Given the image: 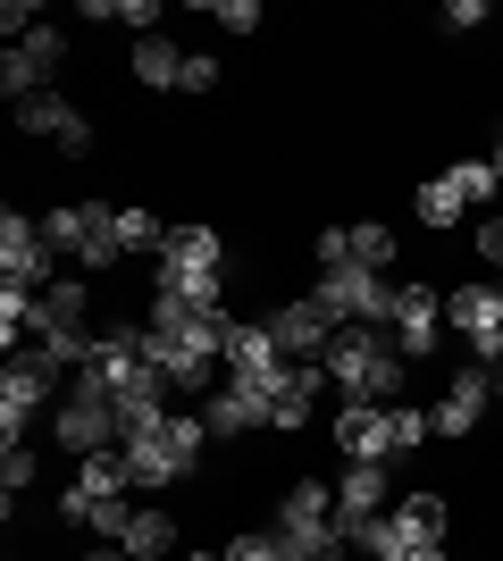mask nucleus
Returning <instances> with one entry per match:
<instances>
[{
	"mask_svg": "<svg viewBox=\"0 0 503 561\" xmlns=\"http://www.w3.org/2000/svg\"><path fill=\"white\" fill-rule=\"evenodd\" d=\"M43 234H50V252H84V243H101V234H93V218H84V202H59V210H50L43 218Z\"/></svg>",
	"mask_w": 503,
	"mask_h": 561,
	"instance_id": "nucleus-24",
	"label": "nucleus"
},
{
	"mask_svg": "<svg viewBox=\"0 0 503 561\" xmlns=\"http://www.w3.org/2000/svg\"><path fill=\"white\" fill-rule=\"evenodd\" d=\"M25 486H34V445H9V453H0V494L18 503Z\"/></svg>",
	"mask_w": 503,
	"mask_h": 561,
	"instance_id": "nucleus-31",
	"label": "nucleus"
},
{
	"mask_svg": "<svg viewBox=\"0 0 503 561\" xmlns=\"http://www.w3.org/2000/svg\"><path fill=\"white\" fill-rule=\"evenodd\" d=\"M344 234H353V260H361V268H378V277L395 268V227H378V218H361V227H344Z\"/></svg>",
	"mask_w": 503,
	"mask_h": 561,
	"instance_id": "nucleus-28",
	"label": "nucleus"
},
{
	"mask_svg": "<svg viewBox=\"0 0 503 561\" xmlns=\"http://www.w3.org/2000/svg\"><path fill=\"white\" fill-rule=\"evenodd\" d=\"M319 394H328V369L319 360H286V377H277V394H268V427H311V411H319Z\"/></svg>",
	"mask_w": 503,
	"mask_h": 561,
	"instance_id": "nucleus-18",
	"label": "nucleus"
},
{
	"mask_svg": "<svg viewBox=\"0 0 503 561\" xmlns=\"http://www.w3.org/2000/svg\"><path fill=\"white\" fill-rule=\"evenodd\" d=\"M445 328L470 344V360H495L503 352V285H461V294H445Z\"/></svg>",
	"mask_w": 503,
	"mask_h": 561,
	"instance_id": "nucleus-11",
	"label": "nucleus"
},
{
	"mask_svg": "<svg viewBox=\"0 0 503 561\" xmlns=\"http://www.w3.org/2000/svg\"><path fill=\"white\" fill-rule=\"evenodd\" d=\"M202 445H210V420L202 411H168V420L151 427H126V469H135V494L151 486H176V478H193L202 469Z\"/></svg>",
	"mask_w": 503,
	"mask_h": 561,
	"instance_id": "nucleus-2",
	"label": "nucleus"
},
{
	"mask_svg": "<svg viewBox=\"0 0 503 561\" xmlns=\"http://www.w3.org/2000/svg\"><path fill=\"white\" fill-rule=\"evenodd\" d=\"M135 84H144V93H176V84H185V50L168 43V34L135 43Z\"/></svg>",
	"mask_w": 503,
	"mask_h": 561,
	"instance_id": "nucleus-21",
	"label": "nucleus"
},
{
	"mask_svg": "<svg viewBox=\"0 0 503 561\" xmlns=\"http://www.w3.org/2000/svg\"><path fill=\"white\" fill-rule=\"evenodd\" d=\"M328 386L344 402H403V377H411V360L395 352V335L386 328H335V344H328Z\"/></svg>",
	"mask_w": 503,
	"mask_h": 561,
	"instance_id": "nucleus-1",
	"label": "nucleus"
},
{
	"mask_svg": "<svg viewBox=\"0 0 503 561\" xmlns=\"http://www.w3.org/2000/svg\"><path fill=\"white\" fill-rule=\"evenodd\" d=\"M470 243H479L487 268H503V218H479V227H470Z\"/></svg>",
	"mask_w": 503,
	"mask_h": 561,
	"instance_id": "nucleus-33",
	"label": "nucleus"
},
{
	"mask_svg": "<svg viewBox=\"0 0 503 561\" xmlns=\"http://www.w3.org/2000/svg\"><path fill=\"white\" fill-rule=\"evenodd\" d=\"M395 512H403V528L420 545H445V519H454V512H445V494H403Z\"/></svg>",
	"mask_w": 503,
	"mask_h": 561,
	"instance_id": "nucleus-26",
	"label": "nucleus"
},
{
	"mask_svg": "<svg viewBox=\"0 0 503 561\" xmlns=\"http://www.w3.org/2000/svg\"><path fill=\"white\" fill-rule=\"evenodd\" d=\"M50 436L84 461V453H118L126 445V420H118V402H110V377H93V369H76L68 377V402L50 411Z\"/></svg>",
	"mask_w": 503,
	"mask_h": 561,
	"instance_id": "nucleus-3",
	"label": "nucleus"
},
{
	"mask_svg": "<svg viewBox=\"0 0 503 561\" xmlns=\"http://www.w3.org/2000/svg\"><path fill=\"white\" fill-rule=\"evenodd\" d=\"M18 135L59 142L68 160H84V151H93V117H76L68 93H34V101H18Z\"/></svg>",
	"mask_w": 503,
	"mask_h": 561,
	"instance_id": "nucleus-14",
	"label": "nucleus"
},
{
	"mask_svg": "<svg viewBox=\"0 0 503 561\" xmlns=\"http://www.w3.org/2000/svg\"><path fill=\"white\" fill-rule=\"evenodd\" d=\"M59 360H50V352H34V344H18L9 352V377H0V436H9V445H25V427L43 420V411H59Z\"/></svg>",
	"mask_w": 503,
	"mask_h": 561,
	"instance_id": "nucleus-4",
	"label": "nucleus"
},
{
	"mask_svg": "<svg viewBox=\"0 0 503 561\" xmlns=\"http://www.w3.org/2000/svg\"><path fill=\"white\" fill-rule=\"evenodd\" d=\"M403 561H445V545H420V553H403Z\"/></svg>",
	"mask_w": 503,
	"mask_h": 561,
	"instance_id": "nucleus-37",
	"label": "nucleus"
},
{
	"mask_svg": "<svg viewBox=\"0 0 503 561\" xmlns=\"http://www.w3.org/2000/svg\"><path fill=\"white\" fill-rule=\"evenodd\" d=\"M168 394H176V386H168V369H160V360H135V369H126L118 386H110V402H118V420H126V427L168 420Z\"/></svg>",
	"mask_w": 503,
	"mask_h": 561,
	"instance_id": "nucleus-19",
	"label": "nucleus"
},
{
	"mask_svg": "<svg viewBox=\"0 0 503 561\" xmlns=\"http://www.w3.org/2000/svg\"><path fill=\"white\" fill-rule=\"evenodd\" d=\"M395 503H403V494H395V469L386 461H344V478H335V528H344V537H361V528L386 519Z\"/></svg>",
	"mask_w": 503,
	"mask_h": 561,
	"instance_id": "nucleus-9",
	"label": "nucleus"
},
{
	"mask_svg": "<svg viewBox=\"0 0 503 561\" xmlns=\"http://www.w3.org/2000/svg\"><path fill=\"white\" fill-rule=\"evenodd\" d=\"M328 436L344 461H395V402H335Z\"/></svg>",
	"mask_w": 503,
	"mask_h": 561,
	"instance_id": "nucleus-12",
	"label": "nucleus"
},
{
	"mask_svg": "<svg viewBox=\"0 0 503 561\" xmlns=\"http://www.w3.org/2000/svg\"><path fill=\"white\" fill-rule=\"evenodd\" d=\"M84 561H135V553H126L118 537H101V545H93V553H84Z\"/></svg>",
	"mask_w": 503,
	"mask_h": 561,
	"instance_id": "nucleus-36",
	"label": "nucleus"
},
{
	"mask_svg": "<svg viewBox=\"0 0 503 561\" xmlns=\"http://www.w3.org/2000/svg\"><path fill=\"white\" fill-rule=\"evenodd\" d=\"M286 352H277V335L261 328V319H236L227 328V377H261V369H277Z\"/></svg>",
	"mask_w": 503,
	"mask_h": 561,
	"instance_id": "nucleus-20",
	"label": "nucleus"
},
{
	"mask_svg": "<svg viewBox=\"0 0 503 561\" xmlns=\"http://www.w3.org/2000/svg\"><path fill=\"white\" fill-rule=\"evenodd\" d=\"M218 84V59H202V50H185V84H176V93H210Z\"/></svg>",
	"mask_w": 503,
	"mask_h": 561,
	"instance_id": "nucleus-34",
	"label": "nucleus"
},
{
	"mask_svg": "<svg viewBox=\"0 0 503 561\" xmlns=\"http://www.w3.org/2000/svg\"><path fill=\"white\" fill-rule=\"evenodd\" d=\"M436 436V411H411V402H395V453H420Z\"/></svg>",
	"mask_w": 503,
	"mask_h": 561,
	"instance_id": "nucleus-30",
	"label": "nucleus"
},
{
	"mask_svg": "<svg viewBox=\"0 0 503 561\" xmlns=\"http://www.w3.org/2000/svg\"><path fill=\"white\" fill-rule=\"evenodd\" d=\"M210 18L227 25V34H252V25H261V0H218Z\"/></svg>",
	"mask_w": 503,
	"mask_h": 561,
	"instance_id": "nucleus-32",
	"label": "nucleus"
},
{
	"mask_svg": "<svg viewBox=\"0 0 503 561\" xmlns=\"http://www.w3.org/2000/svg\"><path fill=\"white\" fill-rule=\"evenodd\" d=\"M101 494H135V469H126V453H84V469H76V486L59 494V519H68V528H84Z\"/></svg>",
	"mask_w": 503,
	"mask_h": 561,
	"instance_id": "nucleus-17",
	"label": "nucleus"
},
{
	"mask_svg": "<svg viewBox=\"0 0 503 561\" xmlns=\"http://www.w3.org/2000/svg\"><path fill=\"white\" fill-rule=\"evenodd\" d=\"M126 553H135V561H176V519H168V512H151V503H144V512H135V528H126Z\"/></svg>",
	"mask_w": 503,
	"mask_h": 561,
	"instance_id": "nucleus-22",
	"label": "nucleus"
},
{
	"mask_svg": "<svg viewBox=\"0 0 503 561\" xmlns=\"http://www.w3.org/2000/svg\"><path fill=\"white\" fill-rule=\"evenodd\" d=\"M445 176H454V193L470 202V210H487V202L503 193V168H495V160H454Z\"/></svg>",
	"mask_w": 503,
	"mask_h": 561,
	"instance_id": "nucleus-25",
	"label": "nucleus"
},
{
	"mask_svg": "<svg viewBox=\"0 0 503 561\" xmlns=\"http://www.w3.org/2000/svg\"><path fill=\"white\" fill-rule=\"evenodd\" d=\"M261 328L277 335V352H286V360H328V344H335V328H344V319H335V310H319L311 294H302V302H277Z\"/></svg>",
	"mask_w": 503,
	"mask_h": 561,
	"instance_id": "nucleus-13",
	"label": "nucleus"
},
{
	"mask_svg": "<svg viewBox=\"0 0 503 561\" xmlns=\"http://www.w3.org/2000/svg\"><path fill=\"white\" fill-rule=\"evenodd\" d=\"M470 25H487V9L479 0H454V9H445V34H470Z\"/></svg>",
	"mask_w": 503,
	"mask_h": 561,
	"instance_id": "nucleus-35",
	"label": "nucleus"
},
{
	"mask_svg": "<svg viewBox=\"0 0 503 561\" xmlns=\"http://www.w3.org/2000/svg\"><path fill=\"white\" fill-rule=\"evenodd\" d=\"M50 234H43V218H0V285H34L43 294V277H50Z\"/></svg>",
	"mask_w": 503,
	"mask_h": 561,
	"instance_id": "nucleus-15",
	"label": "nucleus"
},
{
	"mask_svg": "<svg viewBox=\"0 0 503 561\" xmlns=\"http://www.w3.org/2000/svg\"><path fill=\"white\" fill-rule=\"evenodd\" d=\"M84 277H59V285H43V302H34V335L25 344L34 352H50L59 369H84V352H93V335H84Z\"/></svg>",
	"mask_w": 503,
	"mask_h": 561,
	"instance_id": "nucleus-6",
	"label": "nucleus"
},
{
	"mask_svg": "<svg viewBox=\"0 0 503 561\" xmlns=\"http://www.w3.org/2000/svg\"><path fill=\"white\" fill-rule=\"evenodd\" d=\"M495 168H503V135H495Z\"/></svg>",
	"mask_w": 503,
	"mask_h": 561,
	"instance_id": "nucleus-38",
	"label": "nucleus"
},
{
	"mask_svg": "<svg viewBox=\"0 0 503 561\" xmlns=\"http://www.w3.org/2000/svg\"><path fill=\"white\" fill-rule=\"evenodd\" d=\"M227 561H286V537L277 528H243V537H227Z\"/></svg>",
	"mask_w": 503,
	"mask_h": 561,
	"instance_id": "nucleus-29",
	"label": "nucleus"
},
{
	"mask_svg": "<svg viewBox=\"0 0 503 561\" xmlns=\"http://www.w3.org/2000/svg\"><path fill=\"white\" fill-rule=\"evenodd\" d=\"M395 352H403V360H428L436 344H445V294H436V285H403V302H395Z\"/></svg>",
	"mask_w": 503,
	"mask_h": 561,
	"instance_id": "nucleus-16",
	"label": "nucleus"
},
{
	"mask_svg": "<svg viewBox=\"0 0 503 561\" xmlns=\"http://www.w3.org/2000/svg\"><path fill=\"white\" fill-rule=\"evenodd\" d=\"M311 302H319V310H335L344 328H395V302H403V285H386L378 268L344 260V268H319Z\"/></svg>",
	"mask_w": 503,
	"mask_h": 561,
	"instance_id": "nucleus-5",
	"label": "nucleus"
},
{
	"mask_svg": "<svg viewBox=\"0 0 503 561\" xmlns=\"http://www.w3.org/2000/svg\"><path fill=\"white\" fill-rule=\"evenodd\" d=\"M59 68H68V34H59V25H34L25 43L0 50V93L34 101V93H50V76H59Z\"/></svg>",
	"mask_w": 503,
	"mask_h": 561,
	"instance_id": "nucleus-8",
	"label": "nucleus"
},
{
	"mask_svg": "<svg viewBox=\"0 0 503 561\" xmlns=\"http://www.w3.org/2000/svg\"><path fill=\"white\" fill-rule=\"evenodd\" d=\"M353 553H369V561H403V553H420V537L403 528V512H386V519H369L353 537Z\"/></svg>",
	"mask_w": 503,
	"mask_h": 561,
	"instance_id": "nucleus-23",
	"label": "nucleus"
},
{
	"mask_svg": "<svg viewBox=\"0 0 503 561\" xmlns=\"http://www.w3.org/2000/svg\"><path fill=\"white\" fill-rule=\"evenodd\" d=\"M277 377H286V360L261 369V377H227V386H210V394H202L210 436H252V427H268V394H277Z\"/></svg>",
	"mask_w": 503,
	"mask_h": 561,
	"instance_id": "nucleus-7",
	"label": "nucleus"
},
{
	"mask_svg": "<svg viewBox=\"0 0 503 561\" xmlns=\"http://www.w3.org/2000/svg\"><path fill=\"white\" fill-rule=\"evenodd\" d=\"M411 202H420V218H428V227H461V218H470V202L454 193V176H428Z\"/></svg>",
	"mask_w": 503,
	"mask_h": 561,
	"instance_id": "nucleus-27",
	"label": "nucleus"
},
{
	"mask_svg": "<svg viewBox=\"0 0 503 561\" xmlns=\"http://www.w3.org/2000/svg\"><path fill=\"white\" fill-rule=\"evenodd\" d=\"M428 411H436V436H479L487 411H495V369H487V360H461Z\"/></svg>",
	"mask_w": 503,
	"mask_h": 561,
	"instance_id": "nucleus-10",
	"label": "nucleus"
}]
</instances>
